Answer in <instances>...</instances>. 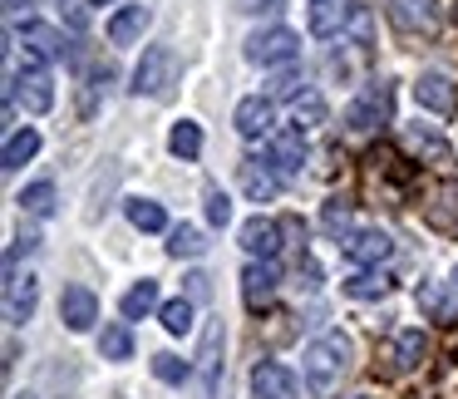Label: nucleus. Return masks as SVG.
<instances>
[{
    "label": "nucleus",
    "mask_w": 458,
    "mask_h": 399,
    "mask_svg": "<svg viewBox=\"0 0 458 399\" xmlns=\"http://www.w3.org/2000/svg\"><path fill=\"white\" fill-rule=\"evenodd\" d=\"M345 365H350V340L340 335V330L310 340L306 355H301V385H306V395H310V399H326L330 389L340 385Z\"/></svg>",
    "instance_id": "f257e3e1"
},
{
    "label": "nucleus",
    "mask_w": 458,
    "mask_h": 399,
    "mask_svg": "<svg viewBox=\"0 0 458 399\" xmlns=\"http://www.w3.org/2000/svg\"><path fill=\"white\" fill-rule=\"evenodd\" d=\"M178 80V50L173 45H148L133 70V94H168V84Z\"/></svg>",
    "instance_id": "f03ea898"
},
{
    "label": "nucleus",
    "mask_w": 458,
    "mask_h": 399,
    "mask_svg": "<svg viewBox=\"0 0 458 399\" xmlns=\"http://www.w3.org/2000/svg\"><path fill=\"white\" fill-rule=\"evenodd\" d=\"M301 55V35L286 30V25H271V30H257L247 40V60L261 64V70H271V64H291Z\"/></svg>",
    "instance_id": "7ed1b4c3"
},
{
    "label": "nucleus",
    "mask_w": 458,
    "mask_h": 399,
    "mask_svg": "<svg viewBox=\"0 0 458 399\" xmlns=\"http://www.w3.org/2000/svg\"><path fill=\"white\" fill-rule=\"evenodd\" d=\"M222 345H227L222 320H212V326L202 330V345H198V389H202V399H217V389H222Z\"/></svg>",
    "instance_id": "20e7f679"
},
{
    "label": "nucleus",
    "mask_w": 458,
    "mask_h": 399,
    "mask_svg": "<svg viewBox=\"0 0 458 399\" xmlns=\"http://www.w3.org/2000/svg\"><path fill=\"white\" fill-rule=\"evenodd\" d=\"M389 104H394L389 84H369V89L345 109V123H350L355 133H369V129H379V123H389Z\"/></svg>",
    "instance_id": "39448f33"
},
{
    "label": "nucleus",
    "mask_w": 458,
    "mask_h": 399,
    "mask_svg": "<svg viewBox=\"0 0 458 399\" xmlns=\"http://www.w3.org/2000/svg\"><path fill=\"white\" fill-rule=\"evenodd\" d=\"M5 99H21L30 114H50L55 109V80L45 70H25V74H15V80H11Z\"/></svg>",
    "instance_id": "423d86ee"
},
{
    "label": "nucleus",
    "mask_w": 458,
    "mask_h": 399,
    "mask_svg": "<svg viewBox=\"0 0 458 399\" xmlns=\"http://www.w3.org/2000/svg\"><path fill=\"white\" fill-rule=\"evenodd\" d=\"M345 257L355 261V267H379V261L394 251V242H389V232H379V227H360V232H345Z\"/></svg>",
    "instance_id": "0eeeda50"
},
{
    "label": "nucleus",
    "mask_w": 458,
    "mask_h": 399,
    "mask_svg": "<svg viewBox=\"0 0 458 399\" xmlns=\"http://www.w3.org/2000/svg\"><path fill=\"white\" fill-rule=\"evenodd\" d=\"M389 25L404 35H428L434 30V0H379Z\"/></svg>",
    "instance_id": "6e6552de"
},
{
    "label": "nucleus",
    "mask_w": 458,
    "mask_h": 399,
    "mask_svg": "<svg viewBox=\"0 0 458 399\" xmlns=\"http://www.w3.org/2000/svg\"><path fill=\"white\" fill-rule=\"evenodd\" d=\"M251 399H296V375L276 360H261L251 369Z\"/></svg>",
    "instance_id": "1a4fd4ad"
},
{
    "label": "nucleus",
    "mask_w": 458,
    "mask_h": 399,
    "mask_svg": "<svg viewBox=\"0 0 458 399\" xmlns=\"http://www.w3.org/2000/svg\"><path fill=\"white\" fill-rule=\"evenodd\" d=\"M21 45H25V60L45 64V60H64V35L55 25H40V21H25L21 25Z\"/></svg>",
    "instance_id": "9d476101"
},
{
    "label": "nucleus",
    "mask_w": 458,
    "mask_h": 399,
    "mask_svg": "<svg viewBox=\"0 0 458 399\" xmlns=\"http://www.w3.org/2000/svg\"><path fill=\"white\" fill-rule=\"evenodd\" d=\"M301 163H306V139H301V129L271 133V168H276L281 178H296Z\"/></svg>",
    "instance_id": "9b49d317"
},
{
    "label": "nucleus",
    "mask_w": 458,
    "mask_h": 399,
    "mask_svg": "<svg viewBox=\"0 0 458 399\" xmlns=\"http://www.w3.org/2000/svg\"><path fill=\"white\" fill-rule=\"evenodd\" d=\"M281 222H271V217H251V222H242V247L251 251V257H261V261H271L281 251Z\"/></svg>",
    "instance_id": "f8f14e48"
},
{
    "label": "nucleus",
    "mask_w": 458,
    "mask_h": 399,
    "mask_svg": "<svg viewBox=\"0 0 458 399\" xmlns=\"http://www.w3.org/2000/svg\"><path fill=\"white\" fill-rule=\"evenodd\" d=\"M94 316H99L94 291L89 286H64V296H60V320H64V326H70V330H89Z\"/></svg>",
    "instance_id": "ddd939ff"
},
{
    "label": "nucleus",
    "mask_w": 458,
    "mask_h": 399,
    "mask_svg": "<svg viewBox=\"0 0 458 399\" xmlns=\"http://www.w3.org/2000/svg\"><path fill=\"white\" fill-rule=\"evenodd\" d=\"M271 99H261V94H251V99L237 104V114H232V123H237L242 139H261V133H271Z\"/></svg>",
    "instance_id": "4468645a"
},
{
    "label": "nucleus",
    "mask_w": 458,
    "mask_h": 399,
    "mask_svg": "<svg viewBox=\"0 0 458 399\" xmlns=\"http://www.w3.org/2000/svg\"><path fill=\"white\" fill-rule=\"evenodd\" d=\"M35 316V276H15L5 281V320L11 326H25V320Z\"/></svg>",
    "instance_id": "2eb2a0df"
},
{
    "label": "nucleus",
    "mask_w": 458,
    "mask_h": 399,
    "mask_svg": "<svg viewBox=\"0 0 458 399\" xmlns=\"http://www.w3.org/2000/svg\"><path fill=\"white\" fill-rule=\"evenodd\" d=\"M276 281H281L276 261H251V267L242 271V296H247V306H261V301H271Z\"/></svg>",
    "instance_id": "dca6fc26"
},
{
    "label": "nucleus",
    "mask_w": 458,
    "mask_h": 399,
    "mask_svg": "<svg viewBox=\"0 0 458 399\" xmlns=\"http://www.w3.org/2000/svg\"><path fill=\"white\" fill-rule=\"evenodd\" d=\"M242 188H247L251 202H271V198H276V188H281V173L267 168L261 158H247V163H242Z\"/></svg>",
    "instance_id": "f3484780"
},
{
    "label": "nucleus",
    "mask_w": 458,
    "mask_h": 399,
    "mask_svg": "<svg viewBox=\"0 0 458 399\" xmlns=\"http://www.w3.org/2000/svg\"><path fill=\"white\" fill-rule=\"evenodd\" d=\"M414 99L424 104V109H434V114H454L458 94H454V84H448L444 74H419V84H414Z\"/></svg>",
    "instance_id": "a211bd4d"
},
{
    "label": "nucleus",
    "mask_w": 458,
    "mask_h": 399,
    "mask_svg": "<svg viewBox=\"0 0 458 399\" xmlns=\"http://www.w3.org/2000/svg\"><path fill=\"white\" fill-rule=\"evenodd\" d=\"M310 35H340L350 21V0H310Z\"/></svg>",
    "instance_id": "6ab92c4d"
},
{
    "label": "nucleus",
    "mask_w": 458,
    "mask_h": 399,
    "mask_svg": "<svg viewBox=\"0 0 458 399\" xmlns=\"http://www.w3.org/2000/svg\"><path fill=\"white\" fill-rule=\"evenodd\" d=\"M148 21H153L148 5H123V11L109 21V40H114V45H133L143 30H148Z\"/></svg>",
    "instance_id": "aec40b11"
},
{
    "label": "nucleus",
    "mask_w": 458,
    "mask_h": 399,
    "mask_svg": "<svg viewBox=\"0 0 458 399\" xmlns=\"http://www.w3.org/2000/svg\"><path fill=\"white\" fill-rule=\"evenodd\" d=\"M40 153V133L35 129H15L11 139H5V153H0V168L5 173H15V168H25V163Z\"/></svg>",
    "instance_id": "412c9836"
},
{
    "label": "nucleus",
    "mask_w": 458,
    "mask_h": 399,
    "mask_svg": "<svg viewBox=\"0 0 458 399\" xmlns=\"http://www.w3.org/2000/svg\"><path fill=\"white\" fill-rule=\"evenodd\" d=\"M414 301H419V310H424V316H434V320H454V310H458L444 281H424V286L414 291Z\"/></svg>",
    "instance_id": "4be33fe9"
},
{
    "label": "nucleus",
    "mask_w": 458,
    "mask_h": 399,
    "mask_svg": "<svg viewBox=\"0 0 458 399\" xmlns=\"http://www.w3.org/2000/svg\"><path fill=\"white\" fill-rule=\"evenodd\" d=\"M158 306V281H133L129 291H123V320H143L148 310Z\"/></svg>",
    "instance_id": "5701e85b"
},
{
    "label": "nucleus",
    "mask_w": 458,
    "mask_h": 399,
    "mask_svg": "<svg viewBox=\"0 0 458 399\" xmlns=\"http://www.w3.org/2000/svg\"><path fill=\"white\" fill-rule=\"evenodd\" d=\"M404 139H409V149H414L419 158H428V163H448V143L438 139L434 129H424V123H409Z\"/></svg>",
    "instance_id": "b1692460"
},
{
    "label": "nucleus",
    "mask_w": 458,
    "mask_h": 399,
    "mask_svg": "<svg viewBox=\"0 0 458 399\" xmlns=\"http://www.w3.org/2000/svg\"><path fill=\"white\" fill-rule=\"evenodd\" d=\"M424 355H428V335H424V330L409 326V330H399V335H394V360H399V369H414Z\"/></svg>",
    "instance_id": "393cba45"
},
{
    "label": "nucleus",
    "mask_w": 458,
    "mask_h": 399,
    "mask_svg": "<svg viewBox=\"0 0 458 399\" xmlns=\"http://www.w3.org/2000/svg\"><path fill=\"white\" fill-rule=\"evenodd\" d=\"M168 149L178 153L182 163H192V158L202 153V129H198V123H188V119H182V123H173V133H168Z\"/></svg>",
    "instance_id": "a878e982"
},
{
    "label": "nucleus",
    "mask_w": 458,
    "mask_h": 399,
    "mask_svg": "<svg viewBox=\"0 0 458 399\" xmlns=\"http://www.w3.org/2000/svg\"><path fill=\"white\" fill-rule=\"evenodd\" d=\"M129 222L139 232H163V227H168V212H163L153 198H133L129 202Z\"/></svg>",
    "instance_id": "bb28decb"
},
{
    "label": "nucleus",
    "mask_w": 458,
    "mask_h": 399,
    "mask_svg": "<svg viewBox=\"0 0 458 399\" xmlns=\"http://www.w3.org/2000/svg\"><path fill=\"white\" fill-rule=\"evenodd\" d=\"M291 114H296L301 129H316V123H326V99H320L316 89H301L296 99H291Z\"/></svg>",
    "instance_id": "cd10ccee"
},
{
    "label": "nucleus",
    "mask_w": 458,
    "mask_h": 399,
    "mask_svg": "<svg viewBox=\"0 0 458 399\" xmlns=\"http://www.w3.org/2000/svg\"><path fill=\"white\" fill-rule=\"evenodd\" d=\"M99 355H104V360H129V355H133V335H129V326H104V335H99Z\"/></svg>",
    "instance_id": "c85d7f7f"
},
{
    "label": "nucleus",
    "mask_w": 458,
    "mask_h": 399,
    "mask_svg": "<svg viewBox=\"0 0 458 399\" xmlns=\"http://www.w3.org/2000/svg\"><path fill=\"white\" fill-rule=\"evenodd\" d=\"M208 251V242H202L198 227H173L168 232V257H202Z\"/></svg>",
    "instance_id": "c756f323"
},
{
    "label": "nucleus",
    "mask_w": 458,
    "mask_h": 399,
    "mask_svg": "<svg viewBox=\"0 0 458 399\" xmlns=\"http://www.w3.org/2000/svg\"><path fill=\"white\" fill-rule=\"evenodd\" d=\"M21 208L35 212V217H50L55 212V183H30V188L21 192Z\"/></svg>",
    "instance_id": "7c9ffc66"
},
{
    "label": "nucleus",
    "mask_w": 458,
    "mask_h": 399,
    "mask_svg": "<svg viewBox=\"0 0 458 399\" xmlns=\"http://www.w3.org/2000/svg\"><path fill=\"white\" fill-rule=\"evenodd\" d=\"M158 316H163V330H168V335H188L192 330V301L178 296V301H168Z\"/></svg>",
    "instance_id": "2f4dec72"
},
{
    "label": "nucleus",
    "mask_w": 458,
    "mask_h": 399,
    "mask_svg": "<svg viewBox=\"0 0 458 399\" xmlns=\"http://www.w3.org/2000/svg\"><path fill=\"white\" fill-rule=\"evenodd\" d=\"M385 291H389V281H385V276H375V271H360V276H350V281H345V296H355V301L385 296Z\"/></svg>",
    "instance_id": "473e14b6"
},
{
    "label": "nucleus",
    "mask_w": 458,
    "mask_h": 399,
    "mask_svg": "<svg viewBox=\"0 0 458 399\" xmlns=\"http://www.w3.org/2000/svg\"><path fill=\"white\" fill-rule=\"evenodd\" d=\"M153 375H158L163 385H182V379L192 375V365L178 360V355H153Z\"/></svg>",
    "instance_id": "72a5a7b5"
},
{
    "label": "nucleus",
    "mask_w": 458,
    "mask_h": 399,
    "mask_svg": "<svg viewBox=\"0 0 458 399\" xmlns=\"http://www.w3.org/2000/svg\"><path fill=\"white\" fill-rule=\"evenodd\" d=\"M208 222H212V227H227V222H232V198L222 188L208 192Z\"/></svg>",
    "instance_id": "f704fd0d"
},
{
    "label": "nucleus",
    "mask_w": 458,
    "mask_h": 399,
    "mask_svg": "<svg viewBox=\"0 0 458 399\" xmlns=\"http://www.w3.org/2000/svg\"><path fill=\"white\" fill-rule=\"evenodd\" d=\"M345 217H350V202H345V198H330V202H326V227L340 232V227H345Z\"/></svg>",
    "instance_id": "c9c22d12"
},
{
    "label": "nucleus",
    "mask_w": 458,
    "mask_h": 399,
    "mask_svg": "<svg viewBox=\"0 0 458 399\" xmlns=\"http://www.w3.org/2000/svg\"><path fill=\"white\" fill-rule=\"evenodd\" d=\"M281 94H301V80H296V74H281V80L271 84V94H267V99H281Z\"/></svg>",
    "instance_id": "e433bc0d"
},
{
    "label": "nucleus",
    "mask_w": 458,
    "mask_h": 399,
    "mask_svg": "<svg viewBox=\"0 0 458 399\" xmlns=\"http://www.w3.org/2000/svg\"><path fill=\"white\" fill-rule=\"evenodd\" d=\"M188 291H192V301H202L208 296V276H188Z\"/></svg>",
    "instance_id": "4c0bfd02"
},
{
    "label": "nucleus",
    "mask_w": 458,
    "mask_h": 399,
    "mask_svg": "<svg viewBox=\"0 0 458 399\" xmlns=\"http://www.w3.org/2000/svg\"><path fill=\"white\" fill-rule=\"evenodd\" d=\"M276 0H242V11H271Z\"/></svg>",
    "instance_id": "58836bf2"
},
{
    "label": "nucleus",
    "mask_w": 458,
    "mask_h": 399,
    "mask_svg": "<svg viewBox=\"0 0 458 399\" xmlns=\"http://www.w3.org/2000/svg\"><path fill=\"white\" fill-rule=\"evenodd\" d=\"M21 11H30V0H5V15H21Z\"/></svg>",
    "instance_id": "ea45409f"
},
{
    "label": "nucleus",
    "mask_w": 458,
    "mask_h": 399,
    "mask_svg": "<svg viewBox=\"0 0 458 399\" xmlns=\"http://www.w3.org/2000/svg\"><path fill=\"white\" fill-rule=\"evenodd\" d=\"M11 399H35V395H30V389H25V395H11Z\"/></svg>",
    "instance_id": "a19ab883"
},
{
    "label": "nucleus",
    "mask_w": 458,
    "mask_h": 399,
    "mask_svg": "<svg viewBox=\"0 0 458 399\" xmlns=\"http://www.w3.org/2000/svg\"><path fill=\"white\" fill-rule=\"evenodd\" d=\"M94 5H109V0H94Z\"/></svg>",
    "instance_id": "79ce46f5"
},
{
    "label": "nucleus",
    "mask_w": 458,
    "mask_h": 399,
    "mask_svg": "<svg viewBox=\"0 0 458 399\" xmlns=\"http://www.w3.org/2000/svg\"><path fill=\"white\" fill-rule=\"evenodd\" d=\"M454 286H458V271H454Z\"/></svg>",
    "instance_id": "37998d69"
},
{
    "label": "nucleus",
    "mask_w": 458,
    "mask_h": 399,
    "mask_svg": "<svg viewBox=\"0 0 458 399\" xmlns=\"http://www.w3.org/2000/svg\"><path fill=\"white\" fill-rule=\"evenodd\" d=\"M360 399H369V395H360Z\"/></svg>",
    "instance_id": "c03bdc74"
}]
</instances>
